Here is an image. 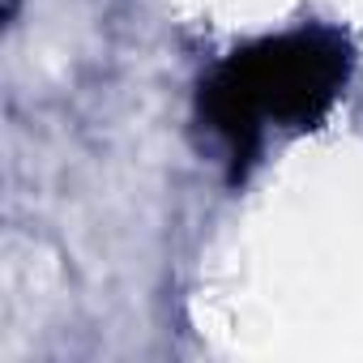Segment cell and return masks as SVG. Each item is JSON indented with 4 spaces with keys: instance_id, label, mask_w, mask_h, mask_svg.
I'll list each match as a JSON object with an SVG mask.
<instances>
[{
    "instance_id": "obj_1",
    "label": "cell",
    "mask_w": 363,
    "mask_h": 363,
    "mask_svg": "<svg viewBox=\"0 0 363 363\" xmlns=\"http://www.w3.org/2000/svg\"><path fill=\"white\" fill-rule=\"evenodd\" d=\"M350 69L346 43L329 30H295L235 52L206 86V111L235 150L252 145L265 124L312 128Z\"/></svg>"
}]
</instances>
